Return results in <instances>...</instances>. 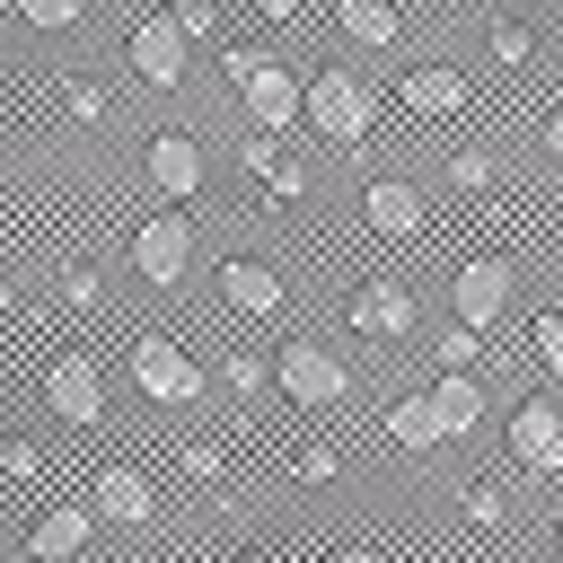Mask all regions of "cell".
Returning <instances> with one entry per match:
<instances>
[{
  "mask_svg": "<svg viewBox=\"0 0 563 563\" xmlns=\"http://www.w3.org/2000/svg\"><path fill=\"white\" fill-rule=\"evenodd\" d=\"M308 114H317V132L361 141V132H369V88H361L352 70H317V79H308Z\"/></svg>",
  "mask_w": 563,
  "mask_h": 563,
  "instance_id": "obj_1",
  "label": "cell"
},
{
  "mask_svg": "<svg viewBox=\"0 0 563 563\" xmlns=\"http://www.w3.org/2000/svg\"><path fill=\"white\" fill-rule=\"evenodd\" d=\"M431 422H440V440H457V431H475V422H484V396H475V378H466V369H449V378L431 387Z\"/></svg>",
  "mask_w": 563,
  "mask_h": 563,
  "instance_id": "obj_16",
  "label": "cell"
},
{
  "mask_svg": "<svg viewBox=\"0 0 563 563\" xmlns=\"http://www.w3.org/2000/svg\"><path fill=\"white\" fill-rule=\"evenodd\" d=\"M273 369H282V387H290L299 405H334V396L352 387V369H343L325 343H282V361H273Z\"/></svg>",
  "mask_w": 563,
  "mask_h": 563,
  "instance_id": "obj_3",
  "label": "cell"
},
{
  "mask_svg": "<svg viewBox=\"0 0 563 563\" xmlns=\"http://www.w3.org/2000/svg\"><path fill=\"white\" fill-rule=\"evenodd\" d=\"M88 528H97V510L62 501V510H44V519H35V554H44V563H70V554L88 545Z\"/></svg>",
  "mask_w": 563,
  "mask_h": 563,
  "instance_id": "obj_17",
  "label": "cell"
},
{
  "mask_svg": "<svg viewBox=\"0 0 563 563\" xmlns=\"http://www.w3.org/2000/svg\"><path fill=\"white\" fill-rule=\"evenodd\" d=\"M449 176H457V185H466V194H475V185H484V176H493V158H484V150H457V158H449Z\"/></svg>",
  "mask_w": 563,
  "mask_h": 563,
  "instance_id": "obj_25",
  "label": "cell"
},
{
  "mask_svg": "<svg viewBox=\"0 0 563 563\" xmlns=\"http://www.w3.org/2000/svg\"><path fill=\"white\" fill-rule=\"evenodd\" d=\"M352 325H361V334H405V325H413V299H405V282H369V290L352 299Z\"/></svg>",
  "mask_w": 563,
  "mask_h": 563,
  "instance_id": "obj_15",
  "label": "cell"
},
{
  "mask_svg": "<svg viewBox=\"0 0 563 563\" xmlns=\"http://www.w3.org/2000/svg\"><path fill=\"white\" fill-rule=\"evenodd\" d=\"M493 62H528V26L501 18V26H493Z\"/></svg>",
  "mask_w": 563,
  "mask_h": 563,
  "instance_id": "obj_24",
  "label": "cell"
},
{
  "mask_svg": "<svg viewBox=\"0 0 563 563\" xmlns=\"http://www.w3.org/2000/svg\"><path fill=\"white\" fill-rule=\"evenodd\" d=\"M537 361L563 378V317H537Z\"/></svg>",
  "mask_w": 563,
  "mask_h": 563,
  "instance_id": "obj_23",
  "label": "cell"
},
{
  "mask_svg": "<svg viewBox=\"0 0 563 563\" xmlns=\"http://www.w3.org/2000/svg\"><path fill=\"white\" fill-rule=\"evenodd\" d=\"M44 396H53V413H62V422H97V413H106L97 361H79V352H70V361H62L53 378H44Z\"/></svg>",
  "mask_w": 563,
  "mask_h": 563,
  "instance_id": "obj_7",
  "label": "cell"
},
{
  "mask_svg": "<svg viewBox=\"0 0 563 563\" xmlns=\"http://www.w3.org/2000/svg\"><path fill=\"white\" fill-rule=\"evenodd\" d=\"M150 185H158V194H194V185H202L194 132H158V141H150Z\"/></svg>",
  "mask_w": 563,
  "mask_h": 563,
  "instance_id": "obj_10",
  "label": "cell"
},
{
  "mask_svg": "<svg viewBox=\"0 0 563 563\" xmlns=\"http://www.w3.org/2000/svg\"><path fill=\"white\" fill-rule=\"evenodd\" d=\"M150 501H158V493H150V475H141V466H106L88 510H97V519H123V528H141V519H150Z\"/></svg>",
  "mask_w": 563,
  "mask_h": 563,
  "instance_id": "obj_9",
  "label": "cell"
},
{
  "mask_svg": "<svg viewBox=\"0 0 563 563\" xmlns=\"http://www.w3.org/2000/svg\"><path fill=\"white\" fill-rule=\"evenodd\" d=\"M449 299H457V325H475V334H484V325L510 308V264H501V255H475V264L457 273V290H449Z\"/></svg>",
  "mask_w": 563,
  "mask_h": 563,
  "instance_id": "obj_6",
  "label": "cell"
},
{
  "mask_svg": "<svg viewBox=\"0 0 563 563\" xmlns=\"http://www.w3.org/2000/svg\"><path fill=\"white\" fill-rule=\"evenodd\" d=\"M510 449L528 457V466H563V413L537 396V405H519L510 413Z\"/></svg>",
  "mask_w": 563,
  "mask_h": 563,
  "instance_id": "obj_8",
  "label": "cell"
},
{
  "mask_svg": "<svg viewBox=\"0 0 563 563\" xmlns=\"http://www.w3.org/2000/svg\"><path fill=\"white\" fill-rule=\"evenodd\" d=\"M466 519H475V528H501V519H510V501H501L493 484H475V493H466Z\"/></svg>",
  "mask_w": 563,
  "mask_h": 563,
  "instance_id": "obj_21",
  "label": "cell"
},
{
  "mask_svg": "<svg viewBox=\"0 0 563 563\" xmlns=\"http://www.w3.org/2000/svg\"><path fill=\"white\" fill-rule=\"evenodd\" d=\"M176 18V35H211V0H185V9H167Z\"/></svg>",
  "mask_w": 563,
  "mask_h": 563,
  "instance_id": "obj_27",
  "label": "cell"
},
{
  "mask_svg": "<svg viewBox=\"0 0 563 563\" xmlns=\"http://www.w3.org/2000/svg\"><path fill=\"white\" fill-rule=\"evenodd\" d=\"M132 264H141V282H176V273L194 264V229H185L176 211L141 220V238H132Z\"/></svg>",
  "mask_w": 563,
  "mask_h": 563,
  "instance_id": "obj_5",
  "label": "cell"
},
{
  "mask_svg": "<svg viewBox=\"0 0 563 563\" xmlns=\"http://www.w3.org/2000/svg\"><path fill=\"white\" fill-rule=\"evenodd\" d=\"M106 114V88H70V123H97Z\"/></svg>",
  "mask_w": 563,
  "mask_h": 563,
  "instance_id": "obj_29",
  "label": "cell"
},
{
  "mask_svg": "<svg viewBox=\"0 0 563 563\" xmlns=\"http://www.w3.org/2000/svg\"><path fill=\"white\" fill-rule=\"evenodd\" d=\"M475 352H484V343H475V325H449V334H440V369H466Z\"/></svg>",
  "mask_w": 563,
  "mask_h": 563,
  "instance_id": "obj_20",
  "label": "cell"
},
{
  "mask_svg": "<svg viewBox=\"0 0 563 563\" xmlns=\"http://www.w3.org/2000/svg\"><path fill=\"white\" fill-rule=\"evenodd\" d=\"M554 545H563V528H554Z\"/></svg>",
  "mask_w": 563,
  "mask_h": 563,
  "instance_id": "obj_32",
  "label": "cell"
},
{
  "mask_svg": "<svg viewBox=\"0 0 563 563\" xmlns=\"http://www.w3.org/2000/svg\"><path fill=\"white\" fill-rule=\"evenodd\" d=\"M220 290H229L246 317H273V308H282V273H273V264H255V255L220 264Z\"/></svg>",
  "mask_w": 563,
  "mask_h": 563,
  "instance_id": "obj_13",
  "label": "cell"
},
{
  "mask_svg": "<svg viewBox=\"0 0 563 563\" xmlns=\"http://www.w3.org/2000/svg\"><path fill=\"white\" fill-rule=\"evenodd\" d=\"M62 299H70V308H97V273L70 264V273H62Z\"/></svg>",
  "mask_w": 563,
  "mask_h": 563,
  "instance_id": "obj_28",
  "label": "cell"
},
{
  "mask_svg": "<svg viewBox=\"0 0 563 563\" xmlns=\"http://www.w3.org/2000/svg\"><path fill=\"white\" fill-rule=\"evenodd\" d=\"M361 211H369V229H387V238H413V229H422V194H413L405 176H378V185L361 194Z\"/></svg>",
  "mask_w": 563,
  "mask_h": 563,
  "instance_id": "obj_11",
  "label": "cell"
},
{
  "mask_svg": "<svg viewBox=\"0 0 563 563\" xmlns=\"http://www.w3.org/2000/svg\"><path fill=\"white\" fill-rule=\"evenodd\" d=\"M545 158H554V167H563V106H554V114H545Z\"/></svg>",
  "mask_w": 563,
  "mask_h": 563,
  "instance_id": "obj_30",
  "label": "cell"
},
{
  "mask_svg": "<svg viewBox=\"0 0 563 563\" xmlns=\"http://www.w3.org/2000/svg\"><path fill=\"white\" fill-rule=\"evenodd\" d=\"M334 26H343L352 44H396V35H405V18H396L387 0H343V9H334Z\"/></svg>",
  "mask_w": 563,
  "mask_h": 563,
  "instance_id": "obj_18",
  "label": "cell"
},
{
  "mask_svg": "<svg viewBox=\"0 0 563 563\" xmlns=\"http://www.w3.org/2000/svg\"><path fill=\"white\" fill-rule=\"evenodd\" d=\"M132 378H141V396H158V405H194V396H202V369H194L167 334H150V343L132 352Z\"/></svg>",
  "mask_w": 563,
  "mask_h": 563,
  "instance_id": "obj_2",
  "label": "cell"
},
{
  "mask_svg": "<svg viewBox=\"0 0 563 563\" xmlns=\"http://www.w3.org/2000/svg\"><path fill=\"white\" fill-rule=\"evenodd\" d=\"M123 62H132L150 88H176V79H185V35H176V18H141V26L123 35Z\"/></svg>",
  "mask_w": 563,
  "mask_h": 563,
  "instance_id": "obj_4",
  "label": "cell"
},
{
  "mask_svg": "<svg viewBox=\"0 0 563 563\" xmlns=\"http://www.w3.org/2000/svg\"><path fill=\"white\" fill-rule=\"evenodd\" d=\"M308 97H299V79L290 70H264L255 88H246V114H255V132H290V114H299Z\"/></svg>",
  "mask_w": 563,
  "mask_h": 563,
  "instance_id": "obj_14",
  "label": "cell"
},
{
  "mask_svg": "<svg viewBox=\"0 0 563 563\" xmlns=\"http://www.w3.org/2000/svg\"><path fill=\"white\" fill-rule=\"evenodd\" d=\"M387 431H396L405 449H422V440H440V422H431V396H405V405L387 413Z\"/></svg>",
  "mask_w": 563,
  "mask_h": 563,
  "instance_id": "obj_19",
  "label": "cell"
},
{
  "mask_svg": "<svg viewBox=\"0 0 563 563\" xmlns=\"http://www.w3.org/2000/svg\"><path fill=\"white\" fill-rule=\"evenodd\" d=\"M405 106H413V114H457V106H466V70H449V62L405 70Z\"/></svg>",
  "mask_w": 563,
  "mask_h": 563,
  "instance_id": "obj_12",
  "label": "cell"
},
{
  "mask_svg": "<svg viewBox=\"0 0 563 563\" xmlns=\"http://www.w3.org/2000/svg\"><path fill=\"white\" fill-rule=\"evenodd\" d=\"M26 26H79V0H26Z\"/></svg>",
  "mask_w": 563,
  "mask_h": 563,
  "instance_id": "obj_22",
  "label": "cell"
},
{
  "mask_svg": "<svg viewBox=\"0 0 563 563\" xmlns=\"http://www.w3.org/2000/svg\"><path fill=\"white\" fill-rule=\"evenodd\" d=\"M325 563H387L378 545H343V554H325Z\"/></svg>",
  "mask_w": 563,
  "mask_h": 563,
  "instance_id": "obj_31",
  "label": "cell"
},
{
  "mask_svg": "<svg viewBox=\"0 0 563 563\" xmlns=\"http://www.w3.org/2000/svg\"><path fill=\"white\" fill-rule=\"evenodd\" d=\"M264 378H282V369H264V361H255V352H238V361H229V387H246V396H255V387H264Z\"/></svg>",
  "mask_w": 563,
  "mask_h": 563,
  "instance_id": "obj_26",
  "label": "cell"
}]
</instances>
